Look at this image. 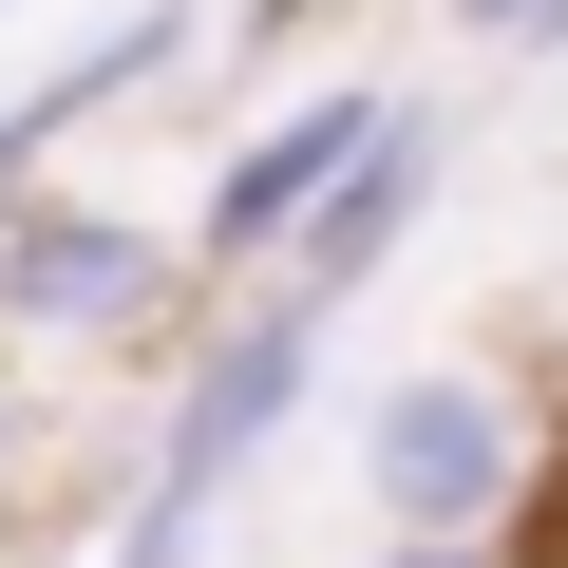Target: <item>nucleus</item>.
Returning <instances> with one entry per match:
<instances>
[{
	"instance_id": "obj_6",
	"label": "nucleus",
	"mask_w": 568,
	"mask_h": 568,
	"mask_svg": "<svg viewBox=\"0 0 568 568\" xmlns=\"http://www.w3.org/2000/svg\"><path fill=\"white\" fill-rule=\"evenodd\" d=\"M455 39H493V58H549V39H568V0H455Z\"/></svg>"
},
{
	"instance_id": "obj_9",
	"label": "nucleus",
	"mask_w": 568,
	"mask_h": 568,
	"mask_svg": "<svg viewBox=\"0 0 568 568\" xmlns=\"http://www.w3.org/2000/svg\"><path fill=\"white\" fill-rule=\"evenodd\" d=\"M549 568H568V530H549Z\"/></svg>"
},
{
	"instance_id": "obj_10",
	"label": "nucleus",
	"mask_w": 568,
	"mask_h": 568,
	"mask_svg": "<svg viewBox=\"0 0 568 568\" xmlns=\"http://www.w3.org/2000/svg\"><path fill=\"white\" fill-rule=\"evenodd\" d=\"M0 20H20V0H0Z\"/></svg>"
},
{
	"instance_id": "obj_8",
	"label": "nucleus",
	"mask_w": 568,
	"mask_h": 568,
	"mask_svg": "<svg viewBox=\"0 0 568 568\" xmlns=\"http://www.w3.org/2000/svg\"><path fill=\"white\" fill-rule=\"evenodd\" d=\"M0 474H20V398H0Z\"/></svg>"
},
{
	"instance_id": "obj_7",
	"label": "nucleus",
	"mask_w": 568,
	"mask_h": 568,
	"mask_svg": "<svg viewBox=\"0 0 568 568\" xmlns=\"http://www.w3.org/2000/svg\"><path fill=\"white\" fill-rule=\"evenodd\" d=\"M379 568H511V549H379Z\"/></svg>"
},
{
	"instance_id": "obj_2",
	"label": "nucleus",
	"mask_w": 568,
	"mask_h": 568,
	"mask_svg": "<svg viewBox=\"0 0 568 568\" xmlns=\"http://www.w3.org/2000/svg\"><path fill=\"white\" fill-rule=\"evenodd\" d=\"M304 361H323V304H304V284H265L227 342H190V398H171V436H152V474H133V511H114L95 568H190L209 511L246 493V455L304 417Z\"/></svg>"
},
{
	"instance_id": "obj_1",
	"label": "nucleus",
	"mask_w": 568,
	"mask_h": 568,
	"mask_svg": "<svg viewBox=\"0 0 568 568\" xmlns=\"http://www.w3.org/2000/svg\"><path fill=\"white\" fill-rule=\"evenodd\" d=\"M361 493L398 549H493L530 493H549V417L511 361H398L361 398Z\"/></svg>"
},
{
	"instance_id": "obj_4",
	"label": "nucleus",
	"mask_w": 568,
	"mask_h": 568,
	"mask_svg": "<svg viewBox=\"0 0 568 568\" xmlns=\"http://www.w3.org/2000/svg\"><path fill=\"white\" fill-rule=\"evenodd\" d=\"M0 323L20 342H171L190 323V246L171 227H133V209H20L0 227Z\"/></svg>"
},
{
	"instance_id": "obj_3",
	"label": "nucleus",
	"mask_w": 568,
	"mask_h": 568,
	"mask_svg": "<svg viewBox=\"0 0 568 568\" xmlns=\"http://www.w3.org/2000/svg\"><path fill=\"white\" fill-rule=\"evenodd\" d=\"M398 114H417V95H361V77H342V95H284V114L209 171L190 265H209V284H227V265H304V246H323V209L379 171V133H398Z\"/></svg>"
},
{
	"instance_id": "obj_5",
	"label": "nucleus",
	"mask_w": 568,
	"mask_h": 568,
	"mask_svg": "<svg viewBox=\"0 0 568 568\" xmlns=\"http://www.w3.org/2000/svg\"><path fill=\"white\" fill-rule=\"evenodd\" d=\"M417 209H436V114H398V133H379V171H361V190L323 209V246L284 265V284H304V304H342V284H361V265H379V246H398Z\"/></svg>"
}]
</instances>
